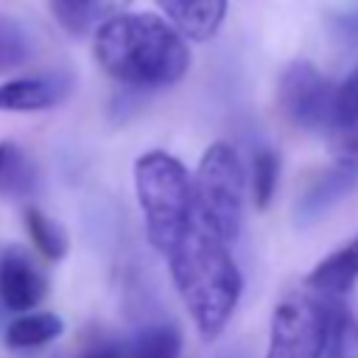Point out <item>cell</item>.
<instances>
[{
	"label": "cell",
	"instance_id": "cell-22",
	"mask_svg": "<svg viewBox=\"0 0 358 358\" xmlns=\"http://www.w3.org/2000/svg\"><path fill=\"white\" fill-rule=\"evenodd\" d=\"M78 358H129L126 352V341H117V338H95L90 341Z\"/></svg>",
	"mask_w": 358,
	"mask_h": 358
},
{
	"label": "cell",
	"instance_id": "cell-9",
	"mask_svg": "<svg viewBox=\"0 0 358 358\" xmlns=\"http://www.w3.org/2000/svg\"><path fill=\"white\" fill-rule=\"evenodd\" d=\"M76 81L70 73H34L0 84V112H45L64 103Z\"/></svg>",
	"mask_w": 358,
	"mask_h": 358
},
{
	"label": "cell",
	"instance_id": "cell-21",
	"mask_svg": "<svg viewBox=\"0 0 358 358\" xmlns=\"http://www.w3.org/2000/svg\"><path fill=\"white\" fill-rule=\"evenodd\" d=\"M327 28H330V34H333L336 42H341L344 48L358 50V6L333 11L327 17Z\"/></svg>",
	"mask_w": 358,
	"mask_h": 358
},
{
	"label": "cell",
	"instance_id": "cell-2",
	"mask_svg": "<svg viewBox=\"0 0 358 358\" xmlns=\"http://www.w3.org/2000/svg\"><path fill=\"white\" fill-rule=\"evenodd\" d=\"M98 67L123 87L162 90L190 70V48L157 14H117L92 34Z\"/></svg>",
	"mask_w": 358,
	"mask_h": 358
},
{
	"label": "cell",
	"instance_id": "cell-23",
	"mask_svg": "<svg viewBox=\"0 0 358 358\" xmlns=\"http://www.w3.org/2000/svg\"><path fill=\"white\" fill-rule=\"evenodd\" d=\"M0 310H3V308H0Z\"/></svg>",
	"mask_w": 358,
	"mask_h": 358
},
{
	"label": "cell",
	"instance_id": "cell-19",
	"mask_svg": "<svg viewBox=\"0 0 358 358\" xmlns=\"http://www.w3.org/2000/svg\"><path fill=\"white\" fill-rule=\"evenodd\" d=\"M31 50L34 45L22 22L0 11V76H8L17 67H22L31 59Z\"/></svg>",
	"mask_w": 358,
	"mask_h": 358
},
{
	"label": "cell",
	"instance_id": "cell-17",
	"mask_svg": "<svg viewBox=\"0 0 358 358\" xmlns=\"http://www.w3.org/2000/svg\"><path fill=\"white\" fill-rule=\"evenodd\" d=\"M22 221H25V229L31 235V243L34 249L45 257V260H62L70 249V238H67V229L50 218L48 213H42L39 207H25L22 213Z\"/></svg>",
	"mask_w": 358,
	"mask_h": 358
},
{
	"label": "cell",
	"instance_id": "cell-10",
	"mask_svg": "<svg viewBox=\"0 0 358 358\" xmlns=\"http://www.w3.org/2000/svg\"><path fill=\"white\" fill-rule=\"evenodd\" d=\"M154 3L162 8L165 22L173 31L196 42L213 39L224 25L229 8V0H154Z\"/></svg>",
	"mask_w": 358,
	"mask_h": 358
},
{
	"label": "cell",
	"instance_id": "cell-5",
	"mask_svg": "<svg viewBox=\"0 0 358 358\" xmlns=\"http://www.w3.org/2000/svg\"><path fill=\"white\" fill-rule=\"evenodd\" d=\"M324 336L327 299L313 291H294L271 316L266 358H322Z\"/></svg>",
	"mask_w": 358,
	"mask_h": 358
},
{
	"label": "cell",
	"instance_id": "cell-13",
	"mask_svg": "<svg viewBox=\"0 0 358 358\" xmlns=\"http://www.w3.org/2000/svg\"><path fill=\"white\" fill-rule=\"evenodd\" d=\"M53 20L73 36L95 34L106 20L126 11L131 0H48Z\"/></svg>",
	"mask_w": 358,
	"mask_h": 358
},
{
	"label": "cell",
	"instance_id": "cell-18",
	"mask_svg": "<svg viewBox=\"0 0 358 358\" xmlns=\"http://www.w3.org/2000/svg\"><path fill=\"white\" fill-rule=\"evenodd\" d=\"M126 352L129 358H179L182 333L168 322L148 324L131 341H126Z\"/></svg>",
	"mask_w": 358,
	"mask_h": 358
},
{
	"label": "cell",
	"instance_id": "cell-3",
	"mask_svg": "<svg viewBox=\"0 0 358 358\" xmlns=\"http://www.w3.org/2000/svg\"><path fill=\"white\" fill-rule=\"evenodd\" d=\"M134 193L151 246L168 255L196 213L193 176L168 151H145L134 162Z\"/></svg>",
	"mask_w": 358,
	"mask_h": 358
},
{
	"label": "cell",
	"instance_id": "cell-12",
	"mask_svg": "<svg viewBox=\"0 0 358 358\" xmlns=\"http://www.w3.org/2000/svg\"><path fill=\"white\" fill-rule=\"evenodd\" d=\"M62 333H64L62 316H56L50 310H28L3 327V344L11 352L31 355V352H39L48 344H53Z\"/></svg>",
	"mask_w": 358,
	"mask_h": 358
},
{
	"label": "cell",
	"instance_id": "cell-4",
	"mask_svg": "<svg viewBox=\"0 0 358 358\" xmlns=\"http://www.w3.org/2000/svg\"><path fill=\"white\" fill-rule=\"evenodd\" d=\"M196 207L201 215L215 227V232L232 243L241 232L243 221V201H246V171L238 151L218 140L213 143L193 176Z\"/></svg>",
	"mask_w": 358,
	"mask_h": 358
},
{
	"label": "cell",
	"instance_id": "cell-1",
	"mask_svg": "<svg viewBox=\"0 0 358 358\" xmlns=\"http://www.w3.org/2000/svg\"><path fill=\"white\" fill-rule=\"evenodd\" d=\"M165 260L199 336L215 341L229 324L243 288L229 243L196 207L187 229L171 246Z\"/></svg>",
	"mask_w": 358,
	"mask_h": 358
},
{
	"label": "cell",
	"instance_id": "cell-6",
	"mask_svg": "<svg viewBox=\"0 0 358 358\" xmlns=\"http://www.w3.org/2000/svg\"><path fill=\"white\" fill-rule=\"evenodd\" d=\"M336 87L305 59H294L280 73L277 103L288 123L302 131H324L333 123Z\"/></svg>",
	"mask_w": 358,
	"mask_h": 358
},
{
	"label": "cell",
	"instance_id": "cell-20",
	"mask_svg": "<svg viewBox=\"0 0 358 358\" xmlns=\"http://www.w3.org/2000/svg\"><path fill=\"white\" fill-rule=\"evenodd\" d=\"M280 182V154L271 145H263L252 154V196L257 210H266L274 199Z\"/></svg>",
	"mask_w": 358,
	"mask_h": 358
},
{
	"label": "cell",
	"instance_id": "cell-15",
	"mask_svg": "<svg viewBox=\"0 0 358 358\" xmlns=\"http://www.w3.org/2000/svg\"><path fill=\"white\" fill-rule=\"evenodd\" d=\"M39 190V168L14 140H0V196L25 199Z\"/></svg>",
	"mask_w": 358,
	"mask_h": 358
},
{
	"label": "cell",
	"instance_id": "cell-7",
	"mask_svg": "<svg viewBox=\"0 0 358 358\" xmlns=\"http://www.w3.org/2000/svg\"><path fill=\"white\" fill-rule=\"evenodd\" d=\"M48 296V277L39 268L34 252L11 243L0 252V308L14 313L36 310Z\"/></svg>",
	"mask_w": 358,
	"mask_h": 358
},
{
	"label": "cell",
	"instance_id": "cell-16",
	"mask_svg": "<svg viewBox=\"0 0 358 358\" xmlns=\"http://www.w3.org/2000/svg\"><path fill=\"white\" fill-rule=\"evenodd\" d=\"M324 358H358V316L341 299H327V336Z\"/></svg>",
	"mask_w": 358,
	"mask_h": 358
},
{
	"label": "cell",
	"instance_id": "cell-14",
	"mask_svg": "<svg viewBox=\"0 0 358 358\" xmlns=\"http://www.w3.org/2000/svg\"><path fill=\"white\" fill-rule=\"evenodd\" d=\"M358 280V238L327 255L310 274L308 288L324 299H341Z\"/></svg>",
	"mask_w": 358,
	"mask_h": 358
},
{
	"label": "cell",
	"instance_id": "cell-11",
	"mask_svg": "<svg viewBox=\"0 0 358 358\" xmlns=\"http://www.w3.org/2000/svg\"><path fill=\"white\" fill-rule=\"evenodd\" d=\"M336 162L358 168V70H352L341 87H336L333 123L327 129Z\"/></svg>",
	"mask_w": 358,
	"mask_h": 358
},
{
	"label": "cell",
	"instance_id": "cell-8",
	"mask_svg": "<svg viewBox=\"0 0 358 358\" xmlns=\"http://www.w3.org/2000/svg\"><path fill=\"white\" fill-rule=\"evenodd\" d=\"M358 187V168L355 165H344L336 162L330 168H324L322 173H316L302 193L296 196L294 204V224L296 227H313L322 218L330 215L333 207H338L352 190Z\"/></svg>",
	"mask_w": 358,
	"mask_h": 358
}]
</instances>
